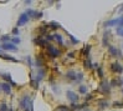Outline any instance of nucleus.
Instances as JSON below:
<instances>
[{
    "instance_id": "1",
    "label": "nucleus",
    "mask_w": 123,
    "mask_h": 111,
    "mask_svg": "<svg viewBox=\"0 0 123 111\" xmlns=\"http://www.w3.org/2000/svg\"><path fill=\"white\" fill-rule=\"evenodd\" d=\"M46 51H47V54L51 57H59L61 55L60 49H57L56 46H54L52 44H47L46 45Z\"/></svg>"
},
{
    "instance_id": "2",
    "label": "nucleus",
    "mask_w": 123,
    "mask_h": 111,
    "mask_svg": "<svg viewBox=\"0 0 123 111\" xmlns=\"http://www.w3.org/2000/svg\"><path fill=\"white\" fill-rule=\"evenodd\" d=\"M98 91L102 94V95H110V92H111V85H110V83H108L107 80H102V83H101V85H99Z\"/></svg>"
},
{
    "instance_id": "3",
    "label": "nucleus",
    "mask_w": 123,
    "mask_h": 111,
    "mask_svg": "<svg viewBox=\"0 0 123 111\" xmlns=\"http://www.w3.org/2000/svg\"><path fill=\"white\" fill-rule=\"evenodd\" d=\"M30 20V18H29V15L26 13H23L21 15L19 16V19H18V23H16V28H19V26H23V25H26V23Z\"/></svg>"
},
{
    "instance_id": "4",
    "label": "nucleus",
    "mask_w": 123,
    "mask_h": 111,
    "mask_svg": "<svg viewBox=\"0 0 123 111\" xmlns=\"http://www.w3.org/2000/svg\"><path fill=\"white\" fill-rule=\"evenodd\" d=\"M66 97H67L68 101H71V104H76L78 101V95L74 91H71V90L66 91Z\"/></svg>"
},
{
    "instance_id": "5",
    "label": "nucleus",
    "mask_w": 123,
    "mask_h": 111,
    "mask_svg": "<svg viewBox=\"0 0 123 111\" xmlns=\"http://www.w3.org/2000/svg\"><path fill=\"white\" fill-rule=\"evenodd\" d=\"M111 71L114 72V74H122L123 72V66L119 64V62H112L111 64Z\"/></svg>"
},
{
    "instance_id": "6",
    "label": "nucleus",
    "mask_w": 123,
    "mask_h": 111,
    "mask_svg": "<svg viewBox=\"0 0 123 111\" xmlns=\"http://www.w3.org/2000/svg\"><path fill=\"white\" fill-rule=\"evenodd\" d=\"M108 53H110L111 56L113 57H122V53L119 51V49H117L116 46H108Z\"/></svg>"
},
{
    "instance_id": "7",
    "label": "nucleus",
    "mask_w": 123,
    "mask_h": 111,
    "mask_svg": "<svg viewBox=\"0 0 123 111\" xmlns=\"http://www.w3.org/2000/svg\"><path fill=\"white\" fill-rule=\"evenodd\" d=\"M77 75H78V74H76L75 70L66 71V79L70 80V81H72V83H76V81H77Z\"/></svg>"
},
{
    "instance_id": "8",
    "label": "nucleus",
    "mask_w": 123,
    "mask_h": 111,
    "mask_svg": "<svg viewBox=\"0 0 123 111\" xmlns=\"http://www.w3.org/2000/svg\"><path fill=\"white\" fill-rule=\"evenodd\" d=\"M1 49L3 50H6V51H18V46L14 45L11 42H5V44H1Z\"/></svg>"
},
{
    "instance_id": "9",
    "label": "nucleus",
    "mask_w": 123,
    "mask_h": 111,
    "mask_svg": "<svg viewBox=\"0 0 123 111\" xmlns=\"http://www.w3.org/2000/svg\"><path fill=\"white\" fill-rule=\"evenodd\" d=\"M0 90H1L4 94H6V95H10L11 94V86L8 83H1L0 84Z\"/></svg>"
},
{
    "instance_id": "10",
    "label": "nucleus",
    "mask_w": 123,
    "mask_h": 111,
    "mask_svg": "<svg viewBox=\"0 0 123 111\" xmlns=\"http://www.w3.org/2000/svg\"><path fill=\"white\" fill-rule=\"evenodd\" d=\"M34 42H35L37 46H46L47 44H49L44 36H37V38H35V39H34Z\"/></svg>"
},
{
    "instance_id": "11",
    "label": "nucleus",
    "mask_w": 123,
    "mask_h": 111,
    "mask_svg": "<svg viewBox=\"0 0 123 111\" xmlns=\"http://www.w3.org/2000/svg\"><path fill=\"white\" fill-rule=\"evenodd\" d=\"M119 24V16L116 18V19H111V20H107L105 23V28H111V26H118Z\"/></svg>"
},
{
    "instance_id": "12",
    "label": "nucleus",
    "mask_w": 123,
    "mask_h": 111,
    "mask_svg": "<svg viewBox=\"0 0 123 111\" xmlns=\"http://www.w3.org/2000/svg\"><path fill=\"white\" fill-rule=\"evenodd\" d=\"M1 76L4 80H5V83H8V84H10V86H16V83L12 79H11V76H10V74H1Z\"/></svg>"
},
{
    "instance_id": "13",
    "label": "nucleus",
    "mask_w": 123,
    "mask_h": 111,
    "mask_svg": "<svg viewBox=\"0 0 123 111\" xmlns=\"http://www.w3.org/2000/svg\"><path fill=\"white\" fill-rule=\"evenodd\" d=\"M44 77H45V70H44V69H37V71H36L35 80L40 83V81H41L42 79H44Z\"/></svg>"
},
{
    "instance_id": "14",
    "label": "nucleus",
    "mask_w": 123,
    "mask_h": 111,
    "mask_svg": "<svg viewBox=\"0 0 123 111\" xmlns=\"http://www.w3.org/2000/svg\"><path fill=\"white\" fill-rule=\"evenodd\" d=\"M102 45L103 46H110V31H105L103 38H102Z\"/></svg>"
},
{
    "instance_id": "15",
    "label": "nucleus",
    "mask_w": 123,
    "mask_h": 111,
    "mask_svg": "<svg viewBox=\"0 0 123 111\" xmlns=\"http://www.w3.org/2000/svg\"><path fill=\"white\" fill-rule=\"evenodd\" d=\"M52 38H54L55 41H57V44H59V45L63 46V38H62V35L55 33V34H52Z\"/></svg>"
},
{
    "instance_id": "16",
    "label": "nucleus",
    "mask_w": 123,
    "mask_h": 111,
    "mask_svg": "<svg viewBox=\"0 0 123 111\" xmlns=\"http://www.w3.org/2000/svg\"><path fill=\"white\" fill-rule=\"evenodd\" d=\"M0 57L1 59H4V60H8V61H12V62H19V60L18 59H15V57H12V56H9V55H6V54H0Z\"/></svg>"
},
{
    "instance_id": "17",
    "label": "nucleus",
    "mask_w": 123,
    "mask_h": 111,
    "mask_svg": "<svg viewBox=\"0 0 123 111\" xmlns=\"http://www.w3.org/2000/svg\"><path fill=\"white\" fill-rule=\"evenodd\" d=\"M54 111H72V110H71V107H68L66 105H59L57 107L54 109Z\"/></svg>"
},
{
    "instance_id": "18",
    "label": "nucleus",
    "mask_w": 123,
    "mask_h": 111,
    "mask_svg": "<svg viewBox=\"0 0 123 111\" xmlns=\"http://www.w3.org/2000/svg\"><path fill=\"white\" fill-rule=\"evenodd\" d=\"M90 50H91V45H86L82 49V54L86 56V59H90Z\"/></svg>"
},
{
    "instance_id": "19",
    "label": "nucleus",
    "mask_w": 123,
    "mask_h": 111,
    "mask_svg": "<svg viewBox=\"0 0 123 111\" xmlns=\"http://www.w3.org/2000/svg\"><path fill=\"white\" fill-rule=\"evenodd\" d=\"M110 85H111V87L121 86V85H122V80H119V79H113L111 83H110Z\"/></svg>"
},
{
    "instance_id": "20",
    "label": "nucleus",
    "mask_w": 123,
    "mask_h": 111,
    "mask_svg": "<svg viewBox=\"0 0 123 111\" xmlns=\"http://www.w3.org/2000/svg\"><path fill=\"white\" fill-rule=\"evenodd\" d=\"M49 28L54 29V30H57V29H61V25L57 23V21H51V23L49 24Z\"/></svg>"
},
{
    "instance_id": "21",
    "label": "nucleus",
    "mask_w": 123,
    "mask_h": 111,
    "mask_svg": "<svg viewBox=\"0 0 123 111\" xmlns=\"http://www.w3.org/2000/svg\"><path fill=\"white\" fill-rule=\"evenodd\" d=\"M30 77H31V81H30L31 86H32L34 89H36V90H37V89H39V84H40V83H39V81H36V80H35V77H34V75H32V74H31V76H30Z\"/></svg>"
},
{
    "instance_id": "22",
    "label": "nucleus",
    "mask_w": 123,
    "mask_h": 111,
    "mask_svg": "<svg viewBox=\"0 0 123 111\" xmlns=\"http://www.w3.org/2000/svg\"><path fill=\"white\" fill-rule=\"evenodd\" d=\"M83 66H85V69L90 70V69H92L93 64L91 62V60H90V59H85V61H83Z\"/></svg>"
},
{
    "instance_id": "23",
    "label": "nucleus",
    "mask_w": 123,
    "mask_h": 111,
    "mask_svg": "<svg viewBox=\"0 0 123 111\" xmlns=\"http://www.w3.org/2000/svg\"><path fill=\"white\" fill-rule=\"evenodd\" d=\"M98 105H99V109H106L108 106V101L106 99H102V100H98Z\"/></svg>"
},
{
    "instance_id": "24",
    "label": "nucleus",
    "mask_w": 123,
    "mask_h": 111,
    "mask_svg": "<svg viewBox=\"0 0 123 111\" xmlns=\"http://www.w3.org/2000/svg\"><path fill=\"white\" fill-rule=\"evenodd\" d=\"M0 41H3V44L9 42V41H11V38L9 35H3V36H0Z\"/></svg>"
},
{
    "instance_id": "25",
    "label": "nucleus",
    "mask_w": 123,
    "mask_h": 111,
    "mask_svg": "<svg viewBox=\"0 0 123 111\" xmlns=\"http://www.w3.org/2000/svg\"><path fill=\"white\" fill-rule=\"evenodd\" d=\"M78 92L86 95V92H87V86H86V85H80L78 86Z\"/></svg>"
},
{
    "instance_id": "26",
    "label": "nucleus",
    "mask_w": 123,
    "mask_h": 111,
    "mask_svg": "<svg viewBox=\"0 0 123 111\" xmlns=\"http://www.w3.org/2000/svg\"><path fill=\"white\" fill-rule=\"evenodd\" d=\"M116 33H117L118 36H121V38H123V26H118V28H116Z\"/></svg>"
},
{
    "instance_id": "27",
    "label": "nucleus",
    "mask_w": 123,
    "mask_h": 111,
    "mask_svg": "<svg viewBox=\"0 0 123 111\" xmlns=\"http://www.w3.org/2000/svg\"><path fill=\"white\" fill-rule=\"evenodd\" d=\"M11 44H14V45H18V44H20L21 42V40H20V38H18V36H15V38H11V41H10Z\"/></svg>"
},
{
    "instance_id": "28",
    "label": "nucleus",
    "mask_w": 123,
    "mask_h": 111,
    "mask_svg": "<svg viewBox=\"0 0 123 111\" xmlns=\"http://www.w3.org/2000/svg\"><path fill=\"white\" fill-rule=\"evenodd\" d=\"M113 107L122 109V107H123V102H121V101H114V102H113Z\"/></svg>"
},
{
    "instance_id": "29",
    "label": "nucleus",
    "mask_w": 123,
    "mask_h": 111,
    "mask_svg": "<svg viewBox=\"0 0 123 111\" xmlns=\"http://www.w3.org/2000/svg\"><path fill=\"white\" fill-rule=\"evenodd\" d=\"M42 15H44V13L42 11H35V15H34V19H41Z\"/></svg>"
},
{
    "instance_id": "30",
    "label": "nucleus",
    "mask_w": 123,
    "mask_h": 111,
    "mask_svg": "<svg viewBox=\"0 0 123 111\" xmlns=\"http://www.w3.org/2000/svg\"><path fill=\"white\" fill-rule=\"evenodd\" d=\"M67 36L70 38V40H71V42H72V44H78V42H80L76 38H74V36H72L71 34H68V33H67Z\"/></svg>"
},
{
    "instance_id": "31",
    "label": "nucleus",
    "mask_w": 123,
    "mask_h": 111,
    "mask_svg": "<svg viewBox=\"0 0 123 111\" xmlns=\"http://www.w3.org/2000/svg\"><path fill=\"white\" fill-rule=\"evenodd\" d=\"M25 59H26V61H27V64H29V66H30V68H32V66L35 65V64L32 62V59H31L30 56H26Z\"/></svg>"
},
{
    "instance_id": "32",
    "label": "nucleus",
    "mask_w": 123,
    "mask_h": 111,
    "mask_svg": "<svg viewBox=\"0 0 123 111\" xmlns=\"http://www.w3.org/2000/svg\"><path fill=\"white\" fill-rule=\"evenodd\" d=\"M0 111H9L8 105H6V104H1V105H0Z\"/></svg>"
},
{
    "instance_id": "33",
    "label": "nucleus",
    "mask_w": 123,
    "mask_h": 111,
    "mask_svg": "<svg viewBox=\"0 0 123 111\" xmlns=\"http://www.w3.org/2000/svg\"><path fill=\"white\" fill-rule=\"evenodd\" d=\"M97 74H98V76L101 79H103V70H102V68H97Z\"/></svg>"
},
{
    "instance_id": "34",
    "label": "nucleus",
    "mask_w": 123,
    "mask_h": 111,
    "mask_svg": "<svg viewBox=\"0 0 123 111\" xmlns=\"http://www.w3.org/2000/svg\"><path fill=\"white\" fill-rule=\"evenodd\" d=\"M91 99H93V95H92V94H87V96H85V101H86V102L90 101Z\"/></svg>"
},
{
    "instance_id": "35",
    "label": "nucleus",
    "mask_w": 123,
    "mask_h": 111,
    "mask_svg": "<svg viewBox=\"0 0 123 111\" xmlns=\"http://www.w3.org/2000/svg\"><path fill=\"white\" fill-rule=\"evenodd\" d=\"M12 34H14V35H18V34H19V29H18V28H14V29H12Z\"/></svg>"
},
{
    "instance_id": "36",
    "label": "nucleus",
    "mask_w": 123,
    "mask_h": 111,
    "mask_svg": "<svg viewBox=\"0 0 123 111\" xmlns=\"http://www.w3.org/2000/svg\"><path fill=\"white\" fill-rule=\"evenodd\" d=\"M68 57L74 59V57H75V53H70V54H68Z\"/></svg>"
},
{
    "instance_id": "37",
    "label": "nucleus",
    "mask_w": 123,
    "mask_h": 111,
    "mask_svg": "<svg viewBox=\"0 0 123 111\" xmlns=\"http://www.w3.org/2000/svg\"><path fill=\"white\" fill-rule=\"evenodd\" d=\"M119 11H123V4H122V8L119 9Z\"/></svg>"
},
{
    "instance_id": "38",
    "label": "nucleus",
    "mask_w": 123,
    "mask_h": 111,
    "mask_svg": "<svg viewBox=\"0 0 123 111\" xmlns=\"http://www.w3.org/2000/svg\"><path fill=\"white\" fill-rule=\"evenodd\" d=\"M1 51H3V49H1V46H0V54H1Z\"/></svg>"
},
{
    "instance_id": "39",
    "label": "nucleus",
    "mask_w": 123,
    "mask_h": 111,
    "mask_svg": "<svg viewBox=\"0 0 123 111\" xmlns=\"http://www.w3.org/2000/svg\"><path fill=\"white\" fill-rule=\"evenodd\" d=\"M9 111H14V109H9Z\"/></svg>"
},
{
    "instance_id": "40",
    "label": "nucleus",
    "mask_w": 123,
    "mask_h": 111,
    "mask_svg": "<svg viewBox=\"0 0 123 111\" xmlns=\"http://www.w3.org/2000/svg\"><path fill=\"white\" fill-rule=\"evenodd\" d=\"M122 85H123V80H122Z\"/></svg>"
},
{
    "instance_id": "41",
    "label": "nucleus",
    "mask_w": 123,
    "mask_h": 111,
    "mask_svg": "<svg viewBox=\"0 0 123 111\" xmlns=\"http://www.w3.org/2000/svg\"><path fill=\"white\" fill-rule=\"evenodd\" d=\"M122 94H123V90H122Z\"/></svg>"
}]
</instances>
